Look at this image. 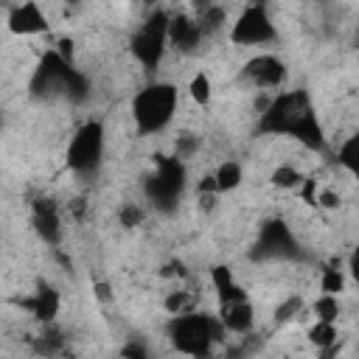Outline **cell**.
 <instances>
[{"mask_svg": "<svg viewBox=\"0 0 359 359\" xmlns=\"http://www.w3.org/2000/svg\"><path fill=\"white\" fill-rule=\"evenodd\" d=\"M337 163H339L348 174H356V168H359V135H351V137H345V140L339 143V149H337Z\"/></svg>", "mask_w": 359, "mask_h": 359, "instance_id": "cell-22", "label": "cell"}, {"mask_svg": "<svg viewBox=\"0 0 359 359\" xmlns=\"http://www.w3.org/2000/svg\"><path fill=\"white\" fill-rule=\"evenodd\" d=\"M121 353L129 356V359H146V356H149V348L140 345V342H129V345L121 348Z\"/></svg>", "mask_w": 359, "mask_h": 359, "instance_id": "cell-31", "label": "cell"}, {"mask_svg": "<svg viewBox=\"0 0 359 359\" xmlns=\"http://www.w3.org/2000/svg\"><path fill=\"white\" fill-rule=\"evenodd\" d=\"M199 146H202V137H199L196 132H180V135H177V140H174V157L185 163V160L196 157Z\"/></svg>", "mask_w": 359, "mask_h": 359, "instance_id": "cell-25", "label": "cell"}, {"mask_svg": "<svg viewBox=\"0 0 359 359\" xmlns=\"http://www.w3.org/2000/svg\"><path fill=\"white\" fill-rule=\"evenodd\" d=\"M337 337H339L337 323H328V320H314V325L309 328V342L314 348H320V351L337 345Z\"/></svg>", "mask_w": 359, "mask_h": 359, "instance_id": "cell-20", "label": "cell"}, {"mask_svg": "<svg viewBox=\"0 0 359 359\" xmlns=\"http://www.w3.org/2000/svg\"><path fill=\"white\" fill-rule=\"evenodd\" d=\"M275 39H278V31L266 6H247L230 28V42L236 45H266Z\"/></svg>", "mask_w": 359, "mask_h": 359, "instance_id": "cell-9", "label": "cell"}, {"mask_svg": "<svg viewBox=\"0 0 359 359\" xmlns=\"http://www.w3.org/2000/svg\"><path fill=\"white\" fill-rule=\"evenodd\" d=\"M241 81H250L258 90H275L286 81V65L283 59H278L275 53H261L252 56L244 67H241Z\"/></svg>", "mask_w": 359, "mask_h": 359, "instance_id": "cell-10", "label": "cell"}, {"mask_svg": "<svg viewBox=\"0 0 359 359\" xmlns=\"http://www.w3.org/2000/svg\"><path fill=\"white\" fill-rule=\"evenodd\" d=\"M104 143H107L104 123L95 118L84 121L67 143V154H65L67 168L76 174H95L104 160Z\"/></svg>", "mask_w": 359, "mask_h": 359, "instance_id": "cell-5", "label": "cell"}, {"mask_svg": "<svg viewBox=\"0 0 359 359\" xmlns=\"http://www.w3.org/2000/svg\"><path fill=\"white\" fill-rule=\"evenodd\" d=\"M118 222H121L126 230L140 227V224L146 222V210H143L140 205H135V202H126V205L118 210Z\"/></svg>", "mask_w": 359, "mask_h": 359, "instance_id": "cell-30", "label": "cell"}, {"mask_svg": "<svg viewBox=\"0 0 359 359\" xmlns=\"http://www.w3.org/2000/svg\"><path fill=\"white\" fill-rule=\"evenodd\" d=\"M303 171L300 168H294V165H278V168H272V174H269V182L275 185V188H280V191H297L300 185H303Z\"/></svg>", "mask_w": 359, "mask_h": 359, "instance_id": "cell-19", "label": "cell"}, {"mask_svg": "<svg viewBox=\"0 0 359 359\" xmlns=\"http://www.w3.org/2000/svg\"><path fill=\"white\" fill-rule=\"evenodd\" d=\"M165 36H168V45L177 48L180 53H194L202 45V39H205L196 17H191V14H174V17H168V34Z\"/></svg>", "mask_w": 359, "mask_h": 359, "instance_id": "cell-13", "label": "cell"}, {"mask_svg": "<svg viewBox=\"0 0 359 359\" xmlns=\"http://www.w3.org/2000/svg\"><path fill=\"white\" fill-rule=\"evenodd\" d=\"M210 283H213V289H216V294H219V303L247 297V292L236 283V278H233L230 266H222V264H219V266H213V269H210Z\"/></svg>", "mask_w": 359, "mask_h": 359, "instance_id": "cell-17", "label": "cell"}, {"mask_svg": "<svg viewBox=\"0 0 359 359\" xmlns=\"http://www.w3.org/2000/svg\"><path fill=\"white\" fill-rule=\"evenodd\" d=\"M224 337V325L219 317L205 314V311H182L174 314L168 323V339L180 353L188 356H208L210 348Z\"/></svg>", "mask_w": 359, "mask_h": 359, "instance_id": "cell-2", "label": "cell"}, {"mask_svg": "<svg viewBox=\"0 0 359 359\" xmlns=\"http://www.w3.org/2000/svg\"><path fill=\"white\" fill-rule=\"evenodd\" d=\"M196 22H199L202 34L210 36V34H216L219 28H224V22H227V11H224L219 3H213L210 8H205L202 14H196Z\"/></svg>", "mask_w": 359, "mask_h": 359, "instance_id": "cell-24", "label": "cell"}, {"mask_svg": "<svg viewBox=\"0 0 359 359\" xmlns=\"http://www.w3.org/2000/svg\"><path fill=\"white\" fill-rule=\"evenodd\" d=\"M34 98H67L70 104H84L90 98V81L87 76L67 59H62L56 50H48L28 84Z\"/></svg>", "mask_w": 359, "mask_h": 359, "instance_id": "cell-1", "label": "cell"}, {"mask_svg": "<svg viewBox=\"0 0 359 359\" xmlns=\"http://www.w3.org/2000/svg\"><path fill=\"white\" fill-rule=\"evenodd\" d=\"M163 306H165L168 314H182V311L196 309V297H194L191 292H171V294L163 300Z\"/></svg>", "mask_w": 359, "mask_h": 359, "instance_id": "cell-29", "label": "cell"}, {"mask_svg": "<svg viewBox=\"0 0 359 359\" xmlns=\"http://www.w3.org/2000/svg\"><path fill=\"white\" fill-rule=\"evenodd\" d=\"M6 126V115H3V109H0V129Z\"/></svg>", "mask_w": 359, "mask_h": 359, "instance_id": "cell-37", "label": "cell"}, {"mask_svg": "<svg viewBox=\"0 0 359 359\" xmlns=\"http://www.w3.org/2000/svg\"><path fill=\"white\" fill-rule=\"evenodd\" d=\"M56 53H59L62 59L73 62V42H70V39H59V45H56Z\"/></svg>", "mask_w": 359, "mask_h": 359, "instance_id": "cell-33", "label": "cell"}, {"mask_svg": "<svg viewBox=\"0 0 359 359\" xmlns=\"http://www.w3.org/2000/svg\"><path fill=\"white\" fill-rule=\"evenodd\" d=\"M177 101H180V93L171 81H154V84H146L135 98H132V121H135V129L140 135H157L163 132L174 112H177Z\"/></svg>", "mask_w": 359, "mask_h": 359, "instance_id": "cell-3", "label": "cell"}, {"mask_svg": "<svg viewBox=\"0 0 359 359\" xmlns=\"http://www.w3.org/2000/svg\"><path fill=\"white\" fill-rule=\"evenodd\" d=\"M314 202H320V205H325V208H337V205H339V194H334V191H323Z\"/></svg>", "mask_w": 359, "mask_h": 359, "instance_id": "cell-32", "label": "cell"}, {"mask_svg": "<svg viewBox=\"0 0 359 359\" xmlns=\"http://www.w3.org/2000/svg\"><path fill=\"white\" fill-rule=\"evenodd\" d=\"M31 224L36 230V236L48 244V247H59L65 238V227H62V216H59V205L48 196L34 199V213H31Z\"/></svg>", "mask_w": 359, "mask_h": 359, "instance_id": "cell-11", "label": "cell"}, {"mask_svg": "<svg viewBox=\"0 0 359 359\" xmlns=\"http://www.w3.org/2000/svg\"><path fill=\"white\" fill-rule=\"evenodd\" d=\"M188 93H191V98H194L199 107H208V104H210V95H213V84H210V76L199 70V73L191 79V84H188Z\"/></svg>", "mask_w": 359, "mask_h": 359, "instance_id": "cell-27", "label": "cell"}, {"mask_svg": "<svg viewBox=\"0 0 359 359\" xmlns=\"http://www.w3.org/2000/svg\"><path fill=\"white\" fill-rule=\"evenodd\" d=\"M345 286H348V278L339 269V264H328L320 272V292H325V294H342Z\"/></svg>", "mask_w": 359, "mask_h": 359, "instance_id": "cell-23", "label": "cell"}, {"mask_svg": "<svg viewBox=\"0 0 359 359\" xmlns=\"http://www.w3.org/2000/svg\"><path fill=\"white\" fill-rule=\"evenodd\" d=\"M20 306L28 309V311L45 325V323H53V320H56V314H59V309H62V294L56 292V286L39 280L36 289H34V294L25 297V300H20Z\"/></svg>", "mask_w": 359, "mask_h": 359, "instance_id": "cell-14", "label": "cell"}, {"mask_svg": "<svg viewBox=\"0 0 359 359\" xmlns=\"http://www.w3.org/2000/svg\"><path fill=\"white\" fill-rule=\"evenodd\" d=\"M269 0H247V6H266Z\"/></svg>", "mask_w": 359, "mask_h": 359, "instance_id": "cell-36", "label": "cell"}, {"mask_svg": "<svg viewBox=\"0 0 359 359\" xmlns=\"http://www.w3.org/2000/svg\"><path fill=\"white\" fill-rule=\"evenodd\" d=\"M0 3H3V0H0Z\"/></svg>", "mask_w": 359, "mask_h": 359, "instance_id": "cell-40", "label": "cell"}, {"mask_svg": "<svg viewBox=\"0 0 359 359\" xmlns=\"http://www.w3.org/2000/svg\"><path fill=\"white\" fill-rule=\"evenodd\" d=\"M311 311H314V320H328V323H337L339 314H342V303H339V294H320L314 303H311Z\"/></svg>", "mask_w": 359, "mask_h": 359, "instance_id": "cell-21", "label": "cell"}, {"mask_svg": "<svg viewBox=\"0 0 359 359\" xmlns=\"http://www.w3.org/2000/svg\"><path fill=\"white\" fill-rule=\"evenodd\" d=\"M250 258L252 261H292V258H300V244L283 219H266L261 224L255 247L250 250Z\"/></svg>", "mask_w": 359, "mask_h": 359, "instance_id": "cell-7", "label": "cell"}, {"mask_svg": "<svg viewBox=\"0 0 359 359\" xmlns=\"http://www.w3.org/2000/svg\"><path fill=\"white\" fill-rule=\"evenodd\" d=\"M137 3H143V6H154L157 0H137Z\"/></svg>", "mask_w": 359, "mask_h": 359, "instance_id": "cell-39", "label": "cell"}, {"mask_svg": "<svg viewBox=\"0 0 359 359\" xmlns=\"http://www.w3.org/2000/svg\"><path fill=\"white\" fill-rule=\"evenodd\" d=\"M210 177H213L216 194H227V191H236V188L241 185L244 168H241V163H236V160H224V163H219V168H216Z\"/></svg>", "mask_w": 359, "mask_h": 359, "instance_id": "cell-18", "label": "cell"}, {"mask_svg": "<svg viewBox=\"0 0 359 359\" xmlns=\"http://www.w3.org/2000/svg\"><path fill=\"white\" fill-rule=\"evenodd\" d=\"M286 135H292L294 140H300V143H303L306 149H311V151H320V149L325 146V132H323L320 118L314 115L311 107H306V109H300V112L294 115V121H292V126H289Z\"/></svg>", "mask_w": 359, "mask_h": 359, "instance_id": "cell-16", "label": "cell"}, {"mask_svg": "<svg viewBox=\"0 0 359 359\" xmlns=\"http://www.w3.org/2000/svg\"><path fill=\"white\" fill-rule=\"evenodd\" d=\"M311 107L309 104V93L306 90H286V93H278L269 98V104L258 112V132L264 135H286L294 115L300 109Z\"/></svg>", "mask_w": 359, "mask_h": 359, "instance_id": "cell-8", "label": "cell"}, {"mask_svg": "<svg viewBox=\"0 0 359 359\" xmlns=\"http://www.w3.org/2000/svg\"><path fill=\"white\" fill-rule=\"evenodd\" d=\"M62 348H65L62 331H59L53 323H45L42 334L36 337V351H39V353H56V351H62Z\"/></svg>", "mask_w": 359, "mask_h": 359, "instance_id": "cell-26", "label": "cell"}, {"mask_svg": "<svg viewBox=\"0 0 359 359\" xmlns=\"http://www.w3.org/2000/svg\"><path fill=\"white\" fill-rule=\"evenodd\" d=\"M8 31L17 34V36H36V34H45L50 28L48 22V14L39 8L36 0H25L20 6H14L8 11Z\"/></svg>", "mask_w": 359, "mask_h": 359, "instance_id": "cell-12", "label": "cell"}, {"mask_svg": "<svg viewBox=\"0 0 359 359\" xmlns=\"http://www.w3.org/2000/svg\"><path fill=\"white\" fill-rule=\"evenodd\" d=\"M216 317L222 320L224 331H230V334H250L252 325H255V309H252L250 297L219 303V314Z\"/></svg>", "mask_w": 359, "mask_h": 359, "instance_id": "cell-15", "label": "cell"}, {"mask_svg": "<svg viewBox=\"0 0 359 359\" xmlns=\"http://www.w3.org/2000/svg\"><path fill=\"white\" fill-rule=\"evenodd\" d=\"M185 182H188L185 163L177 160L174 154L171 157H160L154 174L146 180V196L157 210L174 213L180 199H182V194H185Z\"/></svg>", "mask_w": 359, "mask_h": 359, "instance_id": "cell-4", "label": "cell"}, {"mask_svg": "<svg viewBox=\"0 0 359 359\" xmlns=\"http://www.w3.org/2000/svg\"><path fill=\"white\" fill-rule=\"evenodd\" d=\"M300 311H303V297H300V294H289L283 303H278V309H275V323H278V325L292 323Z\"/></svg>", "mask_w": 359, "mask_h": 359, "instance_id": "cell-28", "label": "cell"}, {"mask_svg": "<svg viewBox=\"0 0 359 359\" xmlns=\"http://www.w3.org/2000/svg\"><path fill=\"white\" fill-rule=\"evenodd\" d=\"M168 14L165 11H151L140 28L132 34L129 39V50L132 56L146 67V70H154L163 56H165V48H168Z\"/></svg>", "mask_w": 359, "mask_h": 359, "instance_id": "cell-6", "label": "cell"}, {"mask_svg": "<svg viewBox=\"0 0 359 359\" xmlns=\"http://www.w3.org/2000/svg\"><path fill=\"white\" fill-rule=\"evenodd\" d=\"M93 289H95V297H98L101 303H107V300H112V289H109L107 283H101V280H98V283H95Z\"/></svg>", "mask_w": 359, "mask_h": 359, "instance_id": "cell-34", "label": "cell"}, {"mask_svg": "<svg viewBox=\"0 0 359 359\" xmlns=\"http://www.w3.org/2000/svg\"><path fill=\"white\" fill-rule=\"evenodd\" d=\"M67 6H81V0H65Z\"/></svg>", "mask_w": 359, "mask_h": 359, "instance_id": "cell-38", "label": "cell"}, {"mask_svg": "<svg viewBox=\"0 0 359 359\" xmlns=\"http://www.w3.org/2000/svg\"><path fill=\"white\" fill-rule=\"evenodd\" d=\"M216 0H191V8H194V14H202L205 8H210Z\"/></svg>", "mask_w": 359, "mask_h": 359, "instance_id": "cell-35", "label": "cell"}]
</instances>
